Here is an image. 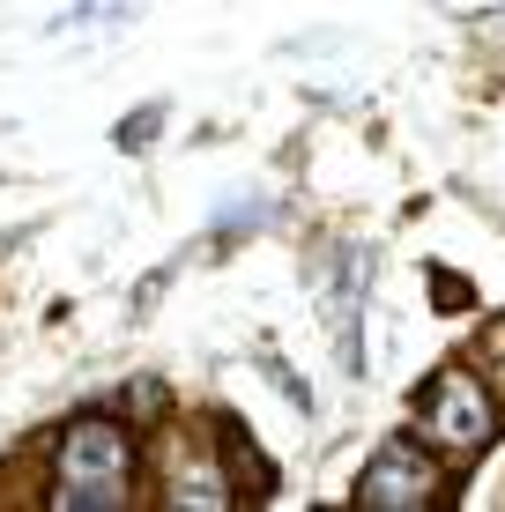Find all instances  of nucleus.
Returning <instances> with one entry per match:
<instances>
[{
    "mask_svg": "<svg viewBox=\"0 0 505 512\" xmlns=\"http://www.w3.org/2000/svg\"><path fill=\"white\" fill-rule=\"evenodd\" d=\"M446 15H468V8H505V0H439Z\"/></svg>",
    "mask_w": 505,
    "mask_h": 512,
    "instance_id": "nucleus-8",
    "label": "nucleus"
},
{
    "mask_svg": "<svg viewBox=\"0 0 505 512\" xmlns=\"http://www.w3.org/2000/svg\"><path fill=\"white\" fill-rule=\"evenodd\" d=\"M431 282H439V305H446V312H461V305H468V282H461V275H446V268H439Z\"/></svg>",
    "mask_w": 505,
    "mask_h": 512,
    "instance_id": "nucleus-7",
    "label": "nucleus"
},
{
    "mask_svg": "<svg viewBox=\"0 0 505 512\" xmlns=\"http://www.w3.org/2000/svg\"><path fill=\"white\" fill-rule=\"evenodd\" d=\"M156 127H164V104H142V112H127V119L112 127V141H119V149H149Z\"/></svg>",
    "mask_w": 505,
    "mask_h": 512,
    "instance_id": "nucleus-5",
    "label": "nucleus"
},
{
    "mask_svg": "<svg viewBox=\"0 0 505 512\" xmlns=\"http://www.w3.org/2000/svg\"><path fill=\"white\" fill-rule=\"evenodd\" d=\"M171 275H179V268H156V275H142V282H134V312H149L156 297L171 290Z\"/></svg>",
    "mask_w": 505,
    "mask_h": 512,
    "instance_id": "nucleus-6",
    "label": "nucleus"
},
{
    "mask_svg": "<svg viewBox=\"0 0 505 512\" xmlns=\"http://www.w3.org/2000/svg\"><path fill=\"white\" fill-rule=\"evenodd\" d=\"M231 490H238V475L208 446H194V461H171V475H164V505H186V512H223Z\"/></svg>",
    "mask_w": 505,
    "mask_h": 512,
    "instance_id": "nucleus-4",
    "label": "nucleus"
},
{
    "mask_svg": "<svg viewBox=\"0 0 505 512\" xmlns=\"http://www.w3.org/2000/svg\"><path fill=\"white\" fill-rule=\"evenodd\" d=\"M134 498V431L112 416H75L52 438L45 505L60 512H119Z\"/></svg>",
    "mask_w": 505,
    "mask_h": 512,
    "instance_id": "nucleus-1",
    "label": "nucleus"
},
{
    "mask_svg": "<svg viewBox=\"0 0 505 512\" xmlns=\"http://www.w3.org/2000/svg\"><path fill=\"white\" fill-rule=\"evenodd\" d=\"M416 423H424V438H431V446H446V453H483L498 438L491 394H483V379L461 372V364H446V372L416 394Z\"/></svg>",
    "mask_w": 505,
    "mask_h": 512,
    "instance_id": "nucleus-2",
    "label": "nucleus"
},
{
    "mask_svg": "<svg viewBox=\"0 0 505 512\" xmlns=\"http://www.w3.org/2000/svg\"><path fill=\"white\" fill-rule=\"evenodd\" d=\"M350 498L364 512H424L431 498H439V468H431V453L416 446V438H394V446H379L372 461L357 468Z\"/></svg>",
    "mask_w": 505,
    "mask_h": 512,
    "instance_id": "nucleus-3",
    "label": "nucleus"
}]
</instances>
